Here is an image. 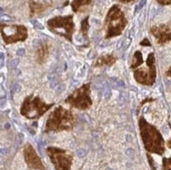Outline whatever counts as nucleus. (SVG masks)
Masks as SVG:
<instances>
[{
    "mask_svg": "<svg viewBox=\"0 0 171 170\" xmlns=\"http://www.w3.org/2000/svg\"><path fill=\"white\" fill-rule=\"evenodd\" d=\"M139 129L146 151L150 153L163 154L166 150L165 141L160 132L143 117L139 120Z\"/></svg>",
    "mask_w": 171,
    "mask_h": 170,
    "instance_id": "obj_1",
    "label": "nucleus"
},
{
    "mask_svg": "<svg viewBox=\"0 0 171 170\" xmlns=\"http://www.w3.org/2000/svg\"><path fill=\"white\" fill-rule=\"evenodd\" d=\"M76 124V118L69 110L58 106L50 113L45 124V133L70 131Z\"/></svg>",
    "mask_w": 171,
    "mask_h": 170,
    "instance_id": "obj_2",
    "label": "nucleus"
},
{
    "mask_svg": "<svg viewBox=\"0 0 171 170\" xmlns=\"http://www.w3.org/2000/svg\"><path fill=\"white\" fill-rule=\"evenodd\" d=\"M53 106L54 103L47 104L38 96L31 95L24 100L21 107V114L30 120L38 119Z\"/></svg>",
    "mask_w": 171,
    "mask_h": 170,
    "instance_id": "obj_3",
    "label": "nucleus"
},
{
    "mask_svg": "<svg viewBox=\"0 0 171 170\" xmlns=\"http://www.w3.org/2000/svg\"><path fill=\"white\" fill-rule=\"evenodd\" d=\"M126 20L121 10L117 6H114L109 11L106 19L107 28L106 38H110L120 35L126 25Z\"/></svg>",
    "mask_w": 171,
    "mask_h": 170,
    "instance_id": "obj_4",
    "label": "nucleus"
},
{
    "mask_svg": "<svg viewBox=\"0 0 171 170\" xmlns=\"http://www.w3.org/2000/svg\"><path fill=\"white\" fill-rule=\"evenodd\" d=\"M46 151L55 170H70L73 156L69 151L56 147H47Z\"/></svg>",
    "mask_w": 171,
    "mask_h": 170,
    "instance_id": "obj_5",
    "label": "nucleus"
},
{
    "mask_svg": "<svg viewBox=\"0 0 171 170\" xmlns=\"http://www.w3.org/2000/svg\"><path fill=\"white\" fill-rule=\"evenodd\" d=\"M91 84L87 83L82 85L81 87L76 89L65 102L73 107L78 110H85L89 109L92 105V100L91 99Z\"/></svg>",
    "mask_w": 171,
    "mask_h": 170,
    "instance_id": "obj_6",
    "label": "nucleus"
},
{
    "mask_svg": "<svg viewBox=\"0 0 171 170\" xmlns=\"http://www.w3.org/2000/svg\"><path fill=\"white\" fill-rule=\"evenodd\" d=\"M146 62L147 67L138 68L134 71V78L139 84L152 86L156 79L155 58L153 53L148 55Z\"/></svg>",
    "mask_w": 171,
    "mask_h": 170,
    "instance_id": "obj_7",
    "label": "nucleus"
},
{
    "mask_svg": "<svg viewBox=\"0 0 171 170\" xmlns=\"http://www.w3.org/2000/svg\"><path fill=\"white\" fill-rule=\"evenodd\" d=\"M3 40L6 43H13L23 41L27 38V29L23 25H3L1 26Z\"/></svg>",
    "mask_w": 171,
    "mask_h": 170,
    "instance_id": "obj_8",
    "label": "nucleus"
},
{
    "mask_svg": "<svg viewBox=\"0 0 171 170\" xmlns=\"http://www.w3.org/2000/svg\"><path fill=\"white\" fill-rule=\"evenodd\" d=\"M47 26L54 32L58 33L60 28H63L65 32V37L69 40H72V33L74 30L73 17H57L47 21Z\"/></svg>",
    "mask_w": 171,
    "mask_h": 170,
    "instance_id": "obj_9",
    "label": "nucleus"
},
{
    "mask_svg": "<svg viewBox=\"0 0 171 170\" xmlns=\"http://www.w3.org/2000/svg\"><path fill=\"white\" fill-rule=\"evenodd\" d=\"M24 158L29 169L33 170H46L44 165L42 162L40 157L37 154L36 151L33 146L27 143L23 150Z\"/></svg>",
    "mask_w": 171,
    "mask_h": 170,
    "instance_id": "obj_10",
    "label": "nucleus"
},
{
    "mask_svg": "<svg viewBox=\"0 0 171 170\" xmlns=\"http://www.w3.org/2000/svg\"><path fill=\"white\" fill-rule=\"evenodd\" d=\"M151 32L158 39V43L159 44H164L171 41V27L170 25H161L153 26L151 28Z\"/></svg>",
    "mask_w": 171,
    "mask_h": 170,
    "instance_id": "obj_11",
    "label": "nucleus"
},
{
    "mask_svg": "<svg viewBox=\"0 0 171 170\" xmlns=\"http://www.w3.org/2000/svg\"><path fill=\"white\" fill-rule=\"evenodd\" d=\"M116 60H117L116 58L114 57L113 55H109V54L103 55L101 57H99V58H98L96 62H95V66L96 67H101L103 66H110L115 63Z\"/></svg>",
    "mask_w": 171,
    "mask_h": 170,
    "instance_id": "obj_12",
    "label": "nucleus"
},
{
    "mask_svg": "<svg viewBox=\"0 0 171 170\" xmlns=\"http://www.w3.org/2000/svg\"><path fill=\"white\" fill-rule=\"evenodd\" d=\"M48 58V48L46 44L40 45L37 51V61L39 64L44 63Z\"/></svg>",
    "mask_w": 171,
    "mask_h": 170,
    "instance_id": "obj_13",
    "label": "nucleus"
},
{
    "mask_svg": "<svg viewBox=\"0 0 171 170\" xmlns=\"http://www.w3.org/2000/svg\"><path fill=\"white\" fill-rule=\"evenodd\" d=\"M144 62V59H143V55L140 51H136L133 56V59L131 65V68H136L138 66H140L141 64Z\"/></svg>",
    "mask_w": 171,
    "mask_h": 170,
    "instance_id": "obj_14",
    "label": "nucleus"
},
{
    "mask_svg": "<svg viewBox=\"0 0 171 170\" xmlns=\"http://www.w3.org/2000/svg\"><path fill=\"white\" fill-rule=\"evenodd\" d=\"M88 17H86L84 21L81 22V32L83 35H84L85 39H87V30L89 28V25H88Z\"/></svg>",
    "mask_w": 171,
    "mask_h": 170,
    "instance_id": "obj_15",
    "label": "nucleus"
},
{
    "mask_svg": "<svg viewBox=\"0 0 171 170\" xmlns=\"http://www.w3.org/2000/svg\"><path fill=\"white\" fill-rule=\"evenodd\" d=\"M162 170H171V158L163 157L162 159Z\"/></svg>",
    "mask_w": 171,
    "mask_h": 170,
    "instance_id": "obj_16",
    "label": "nucleus"
},
{
    "mask_svg": "<svg viewBox=\"0 0 171 170\" xmlns=\"http://www.w3.org/2000/svg\"><path fill=\"white\" fill-rule=\"evenodd\" d=\"M31 24L33 25L35 28H37V29H44V26H43L41 23H39L37 20H35V19H33V20H31Z\"/></svg>",
    "mask_w": 171,
    "mask_h": 170,
    "instance_id": "obj_17",
    "label": "nucleus"
},
{
    "mask_svg": "<svg viewBox=\"0 0 171 170\" xmlns=\"http://www.w3.org/2000/svg\"><path fill=\"white\" fill-rule=\"evenodd\" d=\"M4 20V21H6V22H10V21H14V19L10 17V16L7 15V14H4L2 15V21Z\"/></svg>",
    "mask_w": 171,
    "mask_h": 170,
    "instance_id": "obj_18",
    "label": "nucleus"
},
{
    "mask_svg": "<svg viewBox=\"0 0 171 170\" xmlns=\"http://www.w3.org/2000/svg\"><path fill=\"white\" fill-rule=\"evenodd\" d=\"M146 2H147V0H141L140 2L139 3V5L136 6V12H137V11L140 10L141 9V8L145 5Z\"/></svg>",
    "mask_w": 171,
    "mask_h": 170,
    "instance_id": "obj_19",
    "label": "nucleus"
},
{
    "mask_svg": "<svg viewBox=\"0 0 171 170\" xmlns=\"http://www.w3.org/2000/svg\"><path fill=\"white\" fill-rule=\"evenodd\" d=\"M148 161H149L150 165L152 166V169H153V170H155V167H154V161H153L152 157L151 156L150 154H148Z\"/></svg>",
    "mask_w": 171,
    "mask_h": 170,
    "instance_id": "obj_20",
    "label": "nucleus"
},
{
    "mask_svg": "<svg viewBox=\"0 0 171 170\" xmlns=\"http://www.w3.org/2000/svg\"><path fill=\"white\" fill-rule=\"evenodd\" d=\"M140 44L142 46H151V43L149 42V40L148 39H144L143 41L140 43Z\"/></svg>",
    "mask_w": 171,
    "mask_h": 170,
    "instance_id": "obj_21",
    "label": "nucleus"
},
{
    "mask_svg": "<svg viewBox=\"0 0 171 170\" xmlns=\"http://www.w3.org/2000/svg\"><path fill=\"white\" fill-rule=\"evenodd\" d=\"M157 1L161 4H164V5L171 3V0H157Z\"/></svg>",
    "mask_w": 171,
    "mask_h": 170,
    "instance_id": "obj_22",
    "label": "nucleus"
},
{
    "mask_svg": "<svg viewBox=\"0 0 171 170\" xmlns=\"http://www.w3.org/2000/svg\"><path fill=\"white\" fill-rule=\"evenodd\" d=\"M155 9L154 8H152V10H151V13H150V17H151V19H153L154 17V16H155Z\"/></svg>",
    "mask_w": 171,
    "mask_h": 170,
    "instance_id": "obj_23",
    "label": "nucleus"
},
{
    "mask_svg": "<svg viewBox=\"0 0 171 170\" xmlns=\"http://www.w3.org/2000/svg\"><path fill=\"white\" fill-rule=\"evenodd\" d=\"M24 53H25V49H23V48H21V49H19L17 51V55H23Z\"/></svg>",
    "mask_w": 171,
    "mask_h": 170,
    "instance_id": "obj_24",
    "label": "nucleus"
},
{
    "mask_svg": "<svg viewBox=\"0 0 171 170\" xmlns=\"http://www.w3.org/2000/svg\"><path fill=\"white\" fill-rule=\"evenodd\" d=\"M170 126H171V124H170ZM166 145H167V147L171 150V138L167 142H166Z\"/></svg>",
    "mask_w": 171,
    "mask_h": 170,
    "instance_id": "obj_25",
    "label": "nucleus"
},
{
    "mask_svg": "<svg viewBox=\"0 0 171 170\" xmlns=\"http://www.w3.org/2000/svg\"><path fill=\"white\" fill-rule=\"evenodd\" d=\"M166 76H170V77H171V66H170V68H169V69L167 70V72H166Z\"/></svg>",
    "mask_w": 171,
    "mask_h": 170,
    "instance_id": "obj_26",
    "label": "nucleus"
},
{
    "mask_svg": "<svg viewBox=\"0 0 171 170\" xmlns=\"http://www.w3.org/2000/svg\"><path fill=\"white\" fill-rule=\"evenodd\" d=\"M33 44H34V46H38L39 43V40L38 39H35L34 41H33Z\"/></svg>",
    "mask_w": 171,
    "mask_h": 170,
    "instance_id": "obj_27",
    "label": "nucleus"
},
{
    "mask_svg": "<svg viewBox=\"0 0 171 170\" xmlns=\"http://www.w3.org/2000/svg\"><path fill=\"white\" fill-rule=\"evenodd\" d=\"M121 1H123V2H129V1H131V0H121Z\"/></svg>",
    "mask_w": 171,
    "mask_h": 170,
    "instance_id": "obj_28",
    "label": "nucleus"
}]
</instances>
